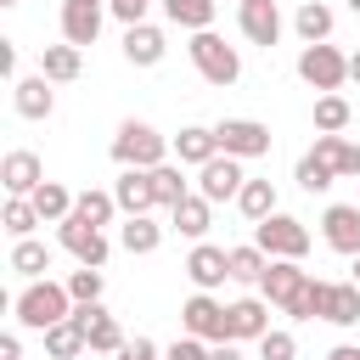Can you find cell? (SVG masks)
Returning a JSON list of instances; mask_svg holds the SVG:
<instances>
[{"label": "cell", "instance_id": "1", "mask_svg": "<svg viewBox=\"0 0 360 360\" xmlns=\"http://www.w3.org/2000/svg\"><path fill=\"white\" fill-rule=\"evenodd\" d=\"M309 270L298 264V259H270V270L259 276V298H270L281 315H292V321H309Z\"/></svg>", "mask_w": 360, "mask_h": 360}, {"label": "cell", "instance_id": "2", "mask_svg": "<svg viewBox=\"0 0 360 360\" xmlns=\"http://www.w3.org/2000/svg\"><path fill=\"white\" fill-rule=\"evenodd\" d=\"M11 309H17V326H28V332H51L56 321H68L73 315V298H68V287L62 281H28L17 298H11Z\"/></svg>", "mask_w": 360, "mask_h": 360}, {"label": "cell", "instance_id": "3", "mask_svg": "<svg viewBox=\"0 0 360 360\" xmlns=\"http://www.w3.org/2000/svg\"><path fill=\"white\" fill-rule=\"evenodd\" d=\"M112 163H118V169H158V163H169V141H163L152 124L124 118L118 135H112Z\"/></svg>", "mask_w": 360, "mask_h": 360}, {"label": "cell", "instance_id": "4", "mask_svg": "<svg viewBox=\"0 0 360 360\" xmlns=\"http://www.w3.org/2000/svg\"><path fill=\"white\" fill-rule=\"evenodd\" d=\"M191 68L208 79V84H219V90H231L236 79H242V56H236V45H225L214 28H202V34H191Z\"/></svg>", "mask_w": 360, "mask_h": 360}, {"label": "cell", "instance_id": "5", "mask_svg": "<svg viewBox=\"0 0 360 360\" xmlns=\"http://www.w3.org/2000/svg\"><path fill=\"white\" fill-rule=\"evenodd\" d=\"M309 321L360 326V287L354 281H309Z\"/></svg>", "mask_w": 360, "mask_h": 360}, {"label": "cell", "instance_id": "6", "mask_svg": "<svg viewBox=\"0 0 360 360\" xmlns=\"http://www.w3.org/2000/svg\"><path fill=\"white\" fill-rule=\"evenodd\" d=\"M298 79L309 90H321V96H338L343 79H349V56L338 45H304L298 51Z\"/></svg>", "mask_w": 360, "mask_h": 360}, {"label": "cell", "instance_id": "7", "mask_svg": "<svg viewBox=\"0 0 360 360\" xmlns=\"http://www.w3.org/2000/svg\"><path fill=\"white\" fill-rule=\"evenodd\" d=\"M253 242L270 253V259H298L304 264V253H309V231H304V219H292V214H270V219H259L253 225Z\"/></svg>", "mask_w": 360, "mask_h": 360}, {"label": "cell", "instance_id": "8", "mask_svg": "<svg viewBox=\"0 0 360 360\" xmlns=\"http://www.w3.org/2000/svg\"><path fill=\"white\" fill-rule=\"evenodd\" d=\"M214 141H219V152L225 158H270V124H259V118H219L214 124Z\"/></svg>", "mask_w": 360, "mask_h": 360}, {"label": "cell", "instance_id": "9", "mask_svg": "<svg viewBox=\"0 0 360 360\" xmlns=\"http://www.w3.org/2000/svg\"><path fill=\"white\" fill-rule=\"evenodd\" d=\"M180 326L186 338H202V343H231V321H225V304L214 292H191L180 304Z\"/></svg>", "mask_w": 360, "mask_h": 360}, {"label": "cell", "instance_id": "10", "mask_svg": "<svg viewBox=\"0 0 360 360\" xmlns=\"http://www.w3.org/2000/svg\"><path fill=\"white\" fill-rule=\"evenodd\" d=\"M56 242H62L79 264H90V270H101V264H107V253H112L107 231H101V225H90V219H79V214H68V219L56 225Z\"/></svg>", "mask_w": 360, "mask_h": 360}, {"label": "cell", "instance_id": "11", "mask_svg": "<svg viewBox=\"0 0 360 360\" xmlns=\"http://www.w3.org/2000/svg\"><path fill=\"white\" fill-rule=\"evenodd\" d=\"M0 186H6V197H34V191L45 186V163H39L28 146H11V152L0 158Z\"/></svg>", "mask_w": 360, "mask_h": 360}, {"label": "cell", "instance_id": "12", "mask_svg": "<svg viewBox=\"0 0 360 360\" xmlns=\"http://www.w3.org/2000/svg\"><path fill=\"white\" fill-rule=\"evenodd\" d=\"M248 186V174H242V158H214V163H202L197 169V191L208 197V202H236V191Z\"/></svg>", "mask_w": 360, "mask_h": 360}, {"label": "cell", "instance_id": "13", "mask_svg": "<svg viewBox=\"0 0 360 360\" xmlns=\"http://www.w3.org/2000/svg\"><path fill=\"white\" fill-rule=\"evenodd\" d=\"M73 315H79V326H84V343H90V354H118L129 338H124V326H118V315H107L101 304H73Z\"/></svg>", "mask_w": 360, "mask_h": 360}, {"label": "cell", "instance_id": "14", "mask_svg": "<svg viewBox=\"0 0 360 360\" xmlns=\"http://www.w3.org/2000/svg\"><path fill=\"white\" fill-rule=\"evenodd\" d=\"M321 236H326L332 253L360 259V202H332V208L321 214Z\"/></svg>", "mask_w": 360, "mask_h": 360}, {"label": "cell", "instance_id": "15", "mask_svg": "<svg viewBox=\"0 0 360 360\" xmlns=\"http://www.w3.org/2000/svg\"><path fill=\"white\" fill-rule=\"evenodd\" d=\"M186 276H191V287H197V292H214V287H225V281H231V259H225V248H214V242H197V248L186 253Z\"/></svg>", "mask_w": 360, "mask_h": 360}, {"label": "cell", "instance_id": "16", "mask_svg": "<svg viewBox=\"0 0 360 360\" xmlns=\"http://www.w3.org/2000/svg\"><path fill=\"white\" fill-rule=\"evenodd\" d=\"M112 197H118V214L135 219V214H152L158 208V191H152V169H124L112 180Z\"/></svg>", "mask_w": 360, "mask_h": 360}, {"label": "cell", "instance_id": "17", "mask_svg": "<svg viewBox=\"0 0 360 360\" xmlns=\"http://www.w3.org/2000/svg\"><path fill=\"white\" fill-rule=\"evenodd\" d=\"M225 321H231V343H259L270 332V298H236L225 304Z\"/></svg>", "mask_w": 360, "mask_h": 360}, {"label": "cell", "instance_id": "18", "mask_svg": "<svg viewBox=\"0 0 360 360\" xmlns=\"http://www.w3.org/2000/svg\"><path fill=\"white\" fill-rule=\"evenodd\" d=\"M101 0H62V39L68 45H96V34H101Z\"/></svg>", "mask_w": 360, "mask_h": 360}, {"label": "cell", "instance_id": "19", "mask_svg": "<svg viewBox=\"0 0 360 360\" xmlns=\"http://www.w3.org/2000/svg\"><path fill=\"white\" fill-rule=\"evenodd\" d=\"M163 51H169V39H163L158 22H135V28H124V62H129V68H158Z\"/></svg>", "mask_w": 360, "mask_h": 360}, {"label": "cell", "instance_id": "20", "mask_svg": "<svg viewBox=\"0 0 360 360\" xmlns=\"http://www.w3.org/2000/svg\"><path fill=\"white\" fill-rule=\"evenodd\" d=\"M11 107H17L22 118H34V124L51 118V112H56V90H51V79H45V73L17 79V84H11Z\"/></svg>", "mask_w": 360, "mask_h": 360}, {"label": "cell", "instance_id": "21", "mask_svg": "<svg viewBox=\"0 0 360 360\" xmlns=\"http://www.w3.org/2000/svg\"><path fill=\"white\" fill-rule=\"evenodd\" d=\"M236 22H242V34H248L253 45H276V39H281V11H276V0H242V6H236Z\"/></svg>", "mask_w": 360, "mask_h": 360}, {"label": "cell", "instance_id": "22", "mask_svg": "<svg viewBox=\"0 0 360 360\" xmlns=\"http://www.w3.org/2000/svg\"><path fill=\"white\" fill-rule=\"evenodd\" d=\"M174 158H180V163H191V169H202V163H214V158H219V141H214V124H186V129L174 135Z\"/></svg>", "mask_w": 360, "mask_h": 360}, {"label": "cell", "instance_id": "23", "mask_svg": "<svg viewBox=\"0 0 360 360\" xmlns=\"http://www.w3.org/2000/svg\"><path fill=\"white\" fill-rule=\"evenodd\" d=\"M169 225H174L180 236L202 242V236H208V225H214V202H208L202 191H191L186 202H174V208H169Z\"/></svg>", "mask_w": 360, "mask_h": 360}, {"label": "cell", "instance_id": "24", "mask_svg": "<svg viewBox=\"0 0 360 360\" xmlns=\"http://www.w3.org/2000/svg\"><path fill=\"white\" fill-rule=\"evenodd\" d=\"M309 152H315L321 163H332L338 180H360V146H354V141H343V135H315Z\"/></svg>", "mask_w": 360, "mask_h": 360}, {"label": "cell", "instance_id": "25", "mask_svg": "<svg viewBox=\"0 0 360 360\" xmlns=\"http://www.w3.org/2000/svg\"><path fill=\"white\" fill-rule=\"evenodd\" d=\"M39 73H45L51 84H73V79L84 73V51L68 45V39H62V45H45V51H39Z\"/></svg>", "mask_w": 360, "mask_h": 360}, {"label": "cell", "instance_id": "26", "mask_svg": "<svg viewBox=\"0 0 360 360\" xmlns=\"http://www.w3.org/2000/svg\"><path fill=\"white\" fill-rule=\"evenodd\" d=\"M332 22H338V17H332L326 0H304V6L292 11V28H298L304 45H326V39H332Z\"/></svg>", "mask_w": 360, "mask_h": 360}, {"label": "cell", "instance_id": "27", "mask_svg": "<svg viewBox=\"0 0 360 360\" xmlns=\"http://www.w3.org/2000/svg\"><path fill=\"white\" fill-rule=\"evenodd\" d=\"M118 248L135 253V259H141V253H158V248H163V225H158L152 214H135V219L118 225Z\"/></svg>", "mask_w": 360, "mask_h": 360}, {"label": "cell", "instance_id": "28", "mask_svg": "<svg viewBox=\"0 0 360 360\" xmlns=\"http://www.w3.org/2000/svg\"><path fill=\"white\" fill-rule=\"evenodd\" d=\"M45 338V354L51 360H79L90 343H84V326H79V315H68V321H56L51 332H39Z\"/></svg>", "mask_w": 360, "mask_h": 360}, {"label": "cell", "instance_id": "29", "mask_svg": "<svg viewBox=\"0 0 360 360\" xmlns=\"http://www.w3.org/2000/svg\"><path fill=\"white\" fill-rule=\"evenodd\" d=\"M214 11H219V0H163V17H169L174 28H186V34L214 28Z\"/></svg>", "mask_w": 360, "mask_h": 360}, {"label": "cell", "instance_id": "30", "mask_svg": "<svg viewBox=\"0 0 360 360\" xmlns=\"http://www.w3.org/2000/svg\"><path fill=\"white\" fill-rule=\"evenodd\" d=\"M28 202H34V214H39L45 225H62V219L73 214V202H79V197H73V191H68L62 180H45V186H39V191H34Z\"/></svg>", "mask_w": 360, "mask_h": 360}, {"label": "cell", "instance_id": "31", "mask_svg": "<svg viewBox=\"0 0 360 360\" xmlns=\"http://www.w3.org/2000/svg\"><path fill=\"white\" fill-rule=\"evenodd\" d=\"M17 276H28V281H45V270H51V248L45 242H34V236H22V242H11V259H6Z\"/></svg>", "mask_w": 360, "mask_h": 360}, {"label": "cell", "instance_id": "32", "mask_svg": "<svg viewBox=\"0 0 360 360\" xmlns=\"http://www.w3.org/2000/svg\"><path fill=\"white\" fill-rule=\"evenodd\" d=\"M236 208H242V219H253V225H259V219H270V214H276V186L248 174V186L236 191Z\"/></svg>", "mask_w": 360, "mask_h": 360}, {"label": "cell", "instance_id": "33", "mask_svg": "<svg viewBox=\"0 0 360 360\" xmlns=\"http://www.w3.org/2000/svg\"><path fill=\"white\" fill-rule=\"evenodd\" d=\"M225 259H231V281H253V287H259V276L270 270V253H264L259 242H242V248H225Z\"/></svg>", "mask_w": 360, "mask_h": 360}, {"label": "cell", "instance_id": "34", "mask_svg": "<svg viewBox=\"0 0 360 360\" xmlns=\"http://www.w3.org/2000/svg\"><path fill=\"white\" fill-rule=\"evenodd\" d=\"M349 101L343 96H315V135H343L349 129Z\"/></svg>", "mask_w": 360, "mask_h": 360}, {"label": "cell", "instance_id": "35", "mask_svg": "<svg viewBox=\"0 0 360 360\" xmlns=\"http://www.w3.org/2000/svg\"><path fill=\"white\" fill-rule=\"evenodd\" d=\"M292 180H298V186H304L309 197H326L338 174H332V163H321L315 152H304V158H298V169H292Z\"/></svg>", "mask_w": 360, "mask_h": 360}, {"label": "cell", "instance_id": "36", "mask_svg": "<svg viewBox=\"0 0 360 360\" xmlns=\"http://www.w3.org/2000/svg\"><path fill=\"white\" fill-rule=\"evenodd\" d=\"M152 191H158V208H174V202H186V197H191V191H186L180 163H158V169H152Z\"/></svg>", "mask_w": 360, "mask_h": 360}, {"label": "cell", "instance_id": "37", "mask_svg": "<svg viewBox=\"0 0 360 360\" xmlns=\"http://www.w3.org/2000/svg\"><path fill=\"white\" fill-rule=\"evenodd\" d=\"M73 214L79 219H90V225H112V214H118V197L112 191H79V202H73Z\"/></svg>", "mask_w": 360, "mask_h": 360}, {"label": "cell", "instance_id": "38", "mask_svg": "<svg viewBox=\"0 0 360 360\" xmlns=\"http://www.w3.org/2000/svg\"><path fill=\"white\" fill-rule=\"evenodd\" d=\"M68 298L73 304H101V287H107V276L101 270H90V264H79V270H68Z\"/></svg>", "mask_w": 360, "mask_h": 360}, {"label": "cell", "instance_id": "39", "mask_svg": "<svg viewBox=\"0 0 360 360\" xmlns=\"http://www.w3.org/2000/svg\"><path fill=\"white\" fill-rule=\"evenodd\" d=\"M34 225H45V219L34 214V202H28V197H6V231H11V242L34 236Z\"/></svg>", "mask_w": 360, "mask_h": 360}, {"label": "cell", "instance_id": "40", "mask_svg": "<svg viewBox=\"0 0 360 360\" xmlns=\"http://www.w3.org/2000/svg\"><path fill=\"white\" fill-rule=\"evenodd\" d=\"M259 360H298V338H292L287 326H270V332L259 338Z\"/></svg>", "mask_w": 360, "mask_h": 360}, {"label": "cell", "instance_id": "41", "mask_svg": "<svg viewBox=\"0 0 360 360\" xmlns=\"http://www.w3.org/2000/svg\"><path fill=\"white\" fill-rule=\"evenodd\" d=\"M163 354H169V360H214V343H202V338H174Z\"/></svg>", "mask_w": 360, "mask_h": 360}, {"label": "cell", "instance_id": "42", "mask_svg": "<svg viewBox=\"0 0 360 360\" xmlns=\"http://www.w3.org/2000/svg\"><path fill=\"white\" fill-rule=\"evenodd\" d=\"M146 6L152 0H107V11L124 22V28H135V22H146Z\"/></svg>", "mask_w": 360, "mask_h": 360}, {"label": "cell", "instance_id": "43", "mask_svg": "<svg viewBox=\"0 0 360 360\" xmlns=\"http://www.w3.org/2000/svg\"><path fill=\"white\" fill-rule=\"evenodd\" d=\"M118 360H169V354H163L152 338H129V343L118 349Z\"/></svg>", "mask_w": 360, "mask_h": 360}, {"label": "cell", "instance_id": "44", "mask_svg": "<svg viewBox=\"0 0 360 360\" xmlns=\"http://www.w3.org/2000/svg\"><path fill=\"white\" fill-rule=\"evenodd\" d=\"M0 73L17 84V45H11V39H0Z\"/></svg>", "mask_w": 360, "mask_h": 360}, {"label": "cell", "instance_id": "45", "mask_svg": "<svg viewBox=\"0 0 360 360\" xmlns=\"http://www.w3.org/2000/svg\"><path fill=\"white\" fill-rule=\"evenodd\" d=\"M0 360H22V338H17V332L0 338Z\"/></svg>", "mask_w": 360, "mask_h": 360}, {"label": "cell", "instance_id": "46", "mask_svg": "<svg viewBox=\"0 0 360 360\" xmlns=\"http://www.w3.org/2000/svg\"><path fill=\"white\" fill-rule=\"evenodd\" d=\"M214 360H242V349L236 343H214Z\"/></svg>", "mask_w": 360, "mask_h": 360}, {"label": "cell", "instance_id": "47", "mask_svg": "<svg viewBox=\"0 0 360 360\" xmlns=\"http://www.w3.org/2000/svg\"><path fill=\"white\" fill-rule=\"evenodd\" d=\"M326 360H360V349H354V343H338V349H332Z\"/></svg>", "mask_w": 360, "mask_h": 360}, {"label": "cell", "instance_id": "48", "mask_svg": "<svg viewBox=\"0 0 360 360\" xmlns=\"http://www.w3.org/2000/svg\"><path fill=\"white\" fill-rule=\"evenodd\" d=\"M349 79H354V84H360V51H354V56H349Z\"/></svg>", "mask_w": 360, "mask_h": 360}, {"label": "cell", "instance_id": "49", "mask_svg": "<svg viewBox=\"0 0 360 360\" xmlns=\"http://www.w3.org/2000/svg\"><path fill=\"white\" fill-rule=\"evenodd\" d=\"M349 281H354V287H360V259H354V270H349Z\"/></svg>", "mask_w": 360, "mask_h": 360}, {"label": "cell", "instance_id": "50", "mask_svg": "<svg viewBox=\"0 0 360 360\" xmlns=\"http://www.w3.org/2000/svg\"><path fill=\"white\" fill-rule=\"evenodd\" d=\"M349 11H354V17H360V0H349Z\"/></svg>", "mask_w": 360, "mask_h": 360}, {"label": "cell", "instance_id": "51", "mask_svg": "<svg viewBox=\"0 0 360 360\" xmlns=\"http://www.w3.org/2000/svg\"><path fill=\"white\" fill-rule=\"evenodd\" d=\"M0 6H17V0H0Z\"/></svg>", "mask_w": 360, "mask_h": 360}, {"label": "cell", "instance_id": "52", "mask_svg": "<svg viewBox=\"0 0 360 360\" xmlns=\"http://www.w3.org/2000/svg\"><path fill=\"white\" fill-rule=\"evenodd\" d=\"M236 6H242V0H236Z\"/></svg>", "mask_w": 360, "mask_h": 360}, {"label": "cell", "instance_id": "53", "mask_svg": "<svg viewBox=\"0 0 360 360\" xmlns=\"http://www.w3.org/2000/svg\"><path fill=\"white\" fill-rule=\"evenodd\" d=\"M101 6H107V0H101Z\"/></svg>", "mask_w": 360, "mask_h": 360}]
</instances>
